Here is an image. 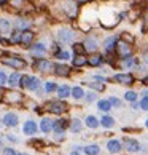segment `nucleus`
Masks as SVG:
<instances>
[{
  "label": "nucleus",
  "mask_w": 148,
  "mask_h": 155,
  "mask_svg": "<svg viewBox=\"0 0 148 155\" xmlns=\"http://www.w3.org/2000/svg\"><path fill=\"white\" fill-rule=\"evenodd\" d=\"M77 38V32L72 29V27H59L56 31V40L61 45H72Z\"/></svg>",
  "instance_id": "obj_1"
},
{
  "label": "nucleus",
  "mask_w": 148,
  "mask_h": 155,
  "mask_svg": "<svg viewBox=\"0 0 148 155\" xmlns=\"http://www.w3.org/2000/svg\"><path fill=\"white\" fill-rule=\"evenodd\" d=\"M0 62L3 66H8L14 71H21V69H26L27 67V61L24 58H21L18 54H10V56H3L0 58Z\"/></svg>",
  "instance_id": "obj_2"
},
{
  "label": "nucleus",
  "mask_w": 148,
  "mask_h": 155,
  "mask_svg": "<svg viewBox=\"0 0 148 155\" xmlns=\"http://www.w3.org/2000/svg\"><path fill=\"white\" fill-rule=\"evenodd\" d=\"M69 110V104L65 102V99H53L46 104V112L53 114V115H62Z\"/></svg>",
  "instance_id": "obj_3"
},
{
  "label": "nucleus",
  "mask_w": 148,
  "mask_h": 155,
  "mask_svg": "<svg viewBox=\"0 0 148 155\" xmlns=\"http://www.w3.org/2000/svg\"><path fill=\"white\" fill-rule=\"evenodd\" d=\"M61 3V11L65 18L75 19L78 16V3H75L73 0H59Z\"/></svg>",
  "instance_id": "obj_4"
},
{
  "label": "nucleus",
  "mask_w": 148,
  "mask_h": 155,
  "mask_svg": "<svg viewBox=\"0 0 148 155\" xmlns=\"http://www.w3.org/2000/svg\"><path fill=\"white\" fill-rule=\"evenodd\" d=\"M32 67L40 74H49V72H53V69H54V62L46 59V58H38V59H33Z\"/></svg>",
  "instance_id": "obj_5"
},
{
  "label": "nucleus",
  "mask_w": 148,
  "mask_h": 155,
  "mask_svg": "<svg viewBox=\"0 0 148 155\" xmlns=\"http://www.w3.org/2000/svg\"><path fill=\"white\" fill-rule=\"evenodd\" d=\"M112 82H115L118 85L132 87L135 83V77H134V74H131V72H119V74H115V75L112 77Z\"/></svg>",
  "instance_id": "obj_6"
},
{
  "label": "nucleus",
  "mask_w": 148,
  "mask_h": 155,
  "mask_svg": "<svg viewBox=\"0 0 148 155\" xmlns=\"http://www.w3.org/2000/svg\"><path fill=\"white\" fill-rule=\"evenodd\" d=\"M115 54L118 56L119 59H124L128 56H132V48H131V43L124 42V40L119 38L118 43H116V48H115Z\"/></svg>",
  "instance_id": "obj_7"
},
{
  "label": "nucleus",
  "mask_w": 148,
  "mask_h": 155,
  "mask_svg": "<svg viewBox=\"0 0 148 155\" xmlns=\"http://www.w3.org/2000/svg\"><path fill=\"white\" fill-rule=\"evenodd\" d=\"M29 51L32 54L33 59H38V58H43L45 54L48 53V47L45 42H37V43H32L29 47Z\"/></svg>",
  "instance_id": "obj_8"
},
{
  "label": "nucleus",
  "mask_w": 148,
  "mask_h": 155,
  "mask_svg": "<svg viewBox=\"0 0 148 155\" xmlns=\"http://www.w3.org/2000/svg\"><path fill=\"white\" fill-rule=\"evenodd\" d=\"M83 45H84V48H86V53H97V50L100 47L99 38L96 35H93V34L86 35V38L83 40Z\"/></svg>",
  "instance_id": "obj_9"
},
{
  "label": "nucleus",
  "mask_w": 148,
  "mask_h": 155,
  "mask_svg": "<svg viewBox=\"0 0 148 155\" xmlns=\"http://www.w3.org/2000/svg\"><path fill=\"white\" fill-rule=\"evenodd\" d=\"M35 37H37L35 31H32V29L22 31V32H21V45L29 50L30 45H32V43H35Z\"/></svg>",
  "instance_id": "obj_10"
},
{
  "label": "nucleus",
  "mask_w": 148,
  "mask_h": 155,
  "mask_svg": "<svg viewBox=\"0 0 148 155\" xmlns=\"http://www.w3.org/2000/svg\"><path fill=\"white\" fill-rule=\"evenodd\" d=\"M123 147H126V150L131 152V153H137V152L142 150V144L137 139H134V137H124L123 139Z\"/></svg>",
  "instance_id": "obj_11"
},
{
  "label": "nucleus",
  "mask_w": 148,
  "mask_h": 155,
  "mask_svg": "<svg viewBox=\"0 0 148 155\" xmlns=\"http://www.w3.org/2000/svg\"><path fill=\"white\" fill-rule=\"evenodd\" d=\"M2 99L5 102H8V104H18V102H22L24 101V94L19 93V91H7L3 96H2Z\"/></svg>",
  "instance_id": "obj_12"
},
{
  "label": "nucleus",
  "mask_w": 148,
  "mask_h": 155,
  "mask_svg": "<svg viewBox=\"0 0 148 155\" xmlns=\"http://www.w3.org/2000/svg\"><path fill=\"white\" fill-rule=\"evenodd\" d=\"M53 74L56 77H70L72 74V67L64 64V62H56L54 69H53Z\"/></svg>",
  "instance_id": "obj_13"
},
{
  "label": "nucleus",
  "mask_w": 148,
  "mask_h": 155,
  "mask_svg": "<svg viewBox=\"0 0 148 155\" xmlns=\"http://www.w3.org/2000/svg\"><path fill=\"white\" fill-rule=\"evenodd\" d=\"M118 40H119V37H118V35H109V37H107V38L104 40L102 47H104V50H105V53H107V54L115 53V48H116Z\"/></svg>",
  "instance_id": "obj_14"
},
{
  "label": "nucleus",
  "mask_w": 148,
  "mask_h": 155,
  "mask_svg": "<svg viewBox=\"0 0 148 155\" xmlns=\"http://www.w3.org/2000/svg\"><path fill=\"white\" fill-rule=\"evenodd\" d=\"M2 123H3V126H8V128H14V126H18V125H19L18 114L7 112V114L3 115V118H2Z\"/></svg>",
  "instance_id": "obj_15"
},
{
  "label": "nucleus",
  "mask_w": 148,
  "mask_h": 155,
  "mask_svg": "<svg viewBox=\"0 0 148 155\" xmlns=\"http://www.w3.org/2000/svg\"><path fill=\"white\" fill-rule=\"evenodd\" d=\"M38 130L40 128H38L35 120H26L24 125H22V133H24L26 136H35Z\"/></svg>",
  "instance_id": "obj_16"
},
{
  "label": "nucleus",
  "mask_w": 148,
  "mask_h": 155,
  "mask_svg": "<svg viewBox=\"0 0 148 155\" xmlns=\"http://www.w3.org/2000/svg\"><path fill=\"white\" fill-rule=\"evenodd\" d=\"M105 62V56L100 53H91L88 56V66L89 67H100Z\"/></svg>",
  "instance_id": "obj_17"
},
{
  "label": "nucleus",
  "mask_w": 148,
  "mask_h": 155,
  "mask_svg": "<svg viewBox=\"0 0 148 155\" xmlns=\"http://www.w3.org/2000/svg\"><path fill=\"white\" fill-rule=\"evenodd\" d=\"M53 123H54V120H51L48 117H43L38 123V128L42 130L45 134H49V133H53Z\"/></svg>",
  "instance_id": "obj_18"
},
{
  "label": "nucleus",
  "mask_w": 148,
  "mask_h": 155,
  "mask_svg": "<svg viewBox=\"0 0 148 155\" xmlns=\"http://www.w3.org/2000/svg\"><path fill=\"white\" fill-rule=\"evenodd\" d=\"M107 150L110 153H119L123 150V142L118 139H109L107 141Z\"/></svg>",
  "instance_id": "obj_19"
},
{
  "label": "nucleus",
  "mask_w": 148,
  "mask_h": 155,
  "mask_svg": "<svg viewBox=\"0 0 148 155\" xmlns=\"http://www.w3.org/2000/svg\"><path fill=\"white\" fill-rule=\"evenodd\" d=\"M84 66H88V56H86V54H73L72 67L81 69V67H84Z\"/></svg>",
  "instance_id": "obj_20"
},
{
  "label": "nucleus",
  "mask_w": 148,
  "mask_h": 155,
  "mask_svg": "<svg viewBox=\"0 0 148 155\" xmlns=\"http://www.w3.org/2000/svg\"><path fill=\"white\" fill-rule=\"evenodd\" d=\"M56 93H58L59 99H67V97L72 94V88L69 87V85H59L58 90H56Z\"/></svg>",
  "instance_id": "obj_21"
},
{
  "label": "nucleus",
  "mask_w": 148,
  "mask_h": 155,
  "mask_svg": "<svg viewBox=\"0 0 148 155\" xmlns=\"http://www.w3.org/2000/svg\"><path fill=\"white\" fill-rule=\"evenodd\" d=\"M13 22L7 18H0V34H10L13 31Z\"/></svg>",
  "instance_id": "obj_22"
},
{
  "label": "nucleus",
  "mask_w": 148,
  "mask_h": 155,
  "mask_svg": "<svg viewBox=\"0 0 148 155\" xmlns=\"http://www.w3.org/2000/svg\"><path fill=\"white\" fill-rule=\"evenodd\" d=\"M10 7L14 11H24L26 5H29V0H10Z\"/></svg>",
  "instance_id": "obj_23"
},
{
  "label": "nucleus",
  "mask_w": 148,
  "mask_h": 155,
  "mask_svg": "<svg viewBox=\"0 0 148 155\" xmlns=\"http://www.w3.org/2000/svg\"><path fill=\"white\" fill-rule=\"evenodd\" d=\"M30 24H32V22L27 18H18L16 22L13 24V27H14V29H19V31H26V29H30Z\"/></svg>",
  "instance_id": "obj_24"
},
{
  "label": "nucleus",
  "mask_w": 148,
  "mask_h": 155,
  "mask_svg": "<svg viewBox=\"0 0 148 155\" xmlns=\"http://www.w3.org/2000/svg\"><path fill=\"white\" fill-rule=\"evenodd\" d=\"M84 125H86L89 130H96V128L100 126V122H99V118L96 115H86V118H84Z\"/></svg>",
  "instance_id": "obj_25"
},
{
  "label": "nucleus",
  "mask_w": 148,
  "mask_h": 155,
  "mask_svg": "<svg viewBox=\"0 0 148 155\" xmlns=\"http://www.w3.org/2000/svg\"><path fill=\"white\" fill-rule=\"evenodd\" d=\"M69 128H70L72 133H75V134L81 133V130H83V123H81V120H80V118H72V120H70Z\"/></svg>",
  "instance_id": "obj_26"
},
{
  "label": "nucleus",
  "mask_w": 148,
  "mask_h": 155,
  "mask_svg": "<svg viewBox=\"0 0 148 155\" xmlns=\"http://www.w3.org/2000/svg\"><path fill=\"white\" fill-rule=\"evenodd\" d=\"M99 122H100V126H104V128H107V130L115 126V118H113L112 115H109V114H105V115L102 117Z\"/></svg>",
  "instance_id": "obj_27"
},
{
  "label": "nucleus",
  "mask_w": 148,
  "mask_h": 155,
  "mask_svg": "<svg viewBox=\"0 0 148 155\" xmlns=\"http://www.w3.org/2000/svg\"><path fill=\"white\" fill-rule=\"evenodd\" d=\"M83 152L86 155H99L100 153V146L99 144H88L83 147Z\"/></svg>",
  "instance_id": "obj_28"
},
{
  "label": "nucleus",
  "mask_w": 148,
  "mask_h": 155,
  "mask_svg": "<svg viewBox=\"0 0 148 155\" xmlns=\"http://www.w3.org/2000/svg\"><path fill=\"white\" fill-rule=\"evenodd\" d=\"M42 88V80H40L38 77H35V75H32L30 77V83H29V91H33V93H37V91Z\"/></svg>",
  "instance_id": "obj_29"
},
{
  "label": "nucleus",
  "mask_w": 148,
  "mask_h": 155,
  "mask_svg": "<svg viewBox=\"0 0 148 155\" xmlns=\"http://www.w3.org/2000/svg\"><path fill=\"white\" fill-rule=\"evenodd\" d=\"M97 109L100 112H104V114H109L112 110V104H110V101L109 99H99L97 101Z\"/></svg>",
  "instance_id": "obj_30"
},
{
  "label": "nucleus",
  "mask_w": 148,
  "mask_h": 155,
  "mask_svg": "<svg viewBox=\"0 0 148 155\" xmlns=\"http://www.w3.org/2000/svg\"><path fill=\"white\" fill-rule=\"evenodd\" d=\"M19 77H21V74L18 71H14V72H11L10 75H8V80H7V83L10 85L11 88H14V87H18V83H19Z\"/></svg>",
  "instance_id": "obj_31"
},
{
  "label": "nucleus",
  "mask_w": 148,
  "mask_h": 155,
  "mask_svg": "<svg viewBox=\"0 0 148 155\" xmlns=\"http://www.w3.org/2000/svg\"><path fill=\"white\" fill-rule=\"evenodd\" d=\"M21 32L22 31H19V29H13L10 32V42H11V45H21Z\"/></svg>",
  "instance_id": "obj_32"
},
{
  "label": "nucleus",
  "mask_w": 148,
  "mask_h": 155,
  "mask_svg": "<svg viewBox=\"0 0 148 155\" xmlns=\"http://www.w3.org/2000/svg\"><path fill=\"white\" fill-rule=\"evenodd\" d=\"M123 97H124V101H128V102H135V101H139V93L134 90H128V91H124Z\"/></svg>",
  "instance_id": "obj_33"
},
{
  "label": "nucleus",
  "mask_w": 148,
  "mask_h": 155,
  "mask_svg": "<svg viewBox=\"0 0 148 155\" xmlns=\"http://www.w3.org/2000/svg\"><path fill=\"white\" fill-rule=\"evenodd\" d=\"M72 50H73V54H86V48H84L83 42H73Z\"/></svg>",
  "instance_id": "obj_34"
},
{
  "label": "nucleus",
  "mask_w": 148,
  "mask_h": 155,
  "mask_svg": "<svg viewBox=\"0 0 148 155\" xmlns=\"http://www.w3.org/2000/svg\"><path fill=\"white\" fill-rule=\"evenodd\" d=\"M30 77H32V75H29V74H24V75H21V77H19L18 87H19L21 90H27V88H29V83H30Z\"/></svg>",
  "instance_id": "obj_35"
},
{
  "label": "nucleus",
  "mask_w": 148,
  "mask_h": 155,
  "mask_svg": "<svg viewBox=\"0 0 148 155\" xmlns=\"http://www.w3.org/2000/svg\"><path fill=\"white\" fill-rule=\"evenodd\" d=\"M58 87H59V85H56V82H45V83H43V90H45V93H46V94L56 93Z\"/></svg>",
  "instance_id": "obj_36"
},
{
  "label": "nucleus",
  "mask_w": 148,
  "mask_h": 155,
  "mask_svg": "<svg viewBox=\"0 0 148 155\" xmlns=\"http://www.w3.org/2000/svg\"><path fill=\"white\" fill-rule=\"evenodd\" d=\"M70 96H72L75 101H80V99H83V97H84V90H83L81 87H73Z\"/></svg>",
  "instance_id": "obj_37"
},
{
  "label": "nucleus",
  "mask_w": 148,
  "mask_h": 155,
  "mask_svg": "<svg viewBox=\"0 0 148 155\" xmlns=\"http://www.w3.org/2000/svg\"><path fill=\"white\" fill-rule=\"evenodd\" d=\"M54 58L56 59H59V61H69L70 59V53H69V51H67V50H58V51H56V53H54Z\"/></svg>",
  "instance_id": "obj_38"
},
{
  "label": "nucleus",
  "mask_w": 148,
  "mask_h": 155,
  "mask_svg": "<svg viewBox=\"0 0 148 155\" xmlns=\"http://www.w3.org/2000/svg\"><path fill=\"white\" fill-rule=\"evenodd\" d=\"M88 83V87L89 88H93L94 91H100V93H102V91H105V83H102V82H96V80H94V82H86Z\"/></svg>",
  "instance_id": "obj_39"
},
{
  "label": "nucleus",
  "mask_w": 148,
  "mask_h": 155,
  "mask_svg": "<svg viewBox=\"0 0 148 155\" xmlns=\"http://www.w3.org/2000/svg\"><path fill=\"white\" fill-rule=\"evenodd\" d=\"M109 101H110L112 107H115V109H121V106H123V101L119 99V97H116V96H110Z\"/></svg>",
  "instance_id": "obj_40"
},
{
  "label": "nucleus",
  "mask_w": 148,
  "mask_h": 155,
  "mask_svg": "<svg viewBox=\"0 0 148 155\" xmlns=\"http://www.w3.org/2000/svg\"><path fill=\"white\" fill-rule=\"evenodd\" d=\"M84 101H86L88 104H91V102L97 101V94H96L94 91H88V93H84Z\"/></svg>",
  "instance_id": "obj_41"
},
{
  "label": "nucleus",
  "mask_w": 148,
  "mask_h": 155,
  "mask_svg": "<svg viewBox=\"0 0 148 155\" xmlns=\"http://www.w3.org/2000/svg\"><path fill=\"white\" fill-rule=\"evenodd\" d=\"M121 40H124V42H128V43H135V37L132 35V34H129V32H123L121 34Z\"/></svg>",
  "instance_id": "obj_42"
},
{
  "label": "nucleus",
  "mask_w": 148,
  "mask_h": 155,
  "mask_svg": "<svg viewBox=\"0 0 148 155\" xmlns=\"http://www.w3.org/2000/svg\"><path fill=\"white\" fill-rule=\"evenodd\" d=\"M139 106H140V110L148 112V97H142L139 101Z\"/></svg>",
  "instance_id": "obj_43"
},
{
  "label": "nucleus",
  "mask_w": 148,
  "mask_h": 155,
  "mask_svg": "<svg viewBox=\"0 0 148 155\" xmlns=\"http://www.w3.org/2000/svg\"><path fill=\"white\" fill-rule=\"evenodd\" d=\"M2 155H18V152H16L13 147H3Z\"/></svg>",
  "instance_id": "obj_44"
},
{
  "label": "nucleus",
  "mask_w": 148,
  "mask_h": 155,
  "mask_svg": "<svg viewBox=\"0 0 148 155\" xmlns=\"http://www.w3.org/2000/svg\"><path fill=\"white\" fill-rule=\"evenodd\" d=\"M7 80H8V75H7V74H5L3 71H0V87L7 85Z\"/></svg>",
  "instance_id": "obj_45"
},
{
  "label": "nucleus",
  "mask_w": 148,
  "mask_h": 155,
  "mask_svg": "<svg viewBox=\"0 0 148 155\" xmlns=\"http://www.w3.org/2000/svg\"><path fill=\"white\" fill-rule=\"evenodd\" d=\"M0 45H2V47H10L11 42H10V38H3V37H0Z\"/></svg>",
  "instance_id": "obj_46"
},
{
  "label": "nucleus",
  "mask_w": 148,
  "mask_h": 155,
  "mask_svg": "<svg viewBox=\"0 0 148 155\" xmlns=\"http://www.w3.org/2000/svg\"><path fill=\"white\" fill-rule=\"evenodd\" d=\"M148 29V10L143 13V31Z\"/></svg>",
  "instance_id": "obj_47"
},
{
  "label": "nucleus",
  "mask_w": 148,
  "mask_h": 155,
  "mask_svg": "<svg viewBox=\"0 0 148 155\" xmlns=\"http://www.w3.org/2000/svg\"><path fill=\"white\" fill-rule=\"evenodd\" d=\"M5 137H7V139H8L10 142H14V144H16V142H19V139H18V137H16L14 134H7Z\"/></svg>",
  "instance_id": "obj_48"
},
{
  "label": "nucleus",
  "mask_w": 148,
  "mask_h": 155,
  "mask_svg": "<svg viewBox=\"0 0 148 155\" xmlns=\"http://www.w3.org/2000/svg\"><path fill=\"white\" fill-rule=\"evenodd\" d=\"M140 82H142V85H143L145 88H148V74H146L145 77H142V80H140Z\"/></svg>",
  "instance_id": "obj_49"
},
{
  "label": "nucleus",
  "mask_w": 148,
  "mask_h": 155,
  "mask_svg": "<svg viewBox=\"0 0 148 155\" xmlns=\"http://www.w3.org/2000/svg\"><path fill=\"white\" fill-rule=\"evenodd\" d=\"M131 107L134 109V110H139L140 106H139V101H135V102H131Z\"/></svg>",
  "instance_id": "obj_50"
},
{
  "label": "nucleus",
  "mask_w": 148,
  "mask_h": 155,
  "mask_svg": "<svg viewBox=\"0 0 148 155\" xmlns=\"http://www.w3.org/2000/svg\"><path fill=\"white\" fill-rule=\"evenodd\" d=\"M75 3H78V5H84V3H88L89 0H73Z\"/></svg>",
  "instance_id": "obj_51"
},
{
  "label": "nucleus",
  "mask_w": 148,
  "mask_h": 155,
  "mask_svg": "<svg viewBox=\"0 0 148 155\" xmlns=\"http://www.w3.org/2000/svg\"><path fill=\"white\" fill-rule=\"evenodd\" d=\"M10 3V0H0V7H7Z\"/></svg>",
  "instance_id": "obj_52"
},
{
  "label": "nucleus",
  "mask_w": 148,
  "mask_h": 155,
  "mask_svg": "<svg viewBox=\"0 0 148 155\" xmlns=\"http://www.w3.org/2000/svg\"><path fill=\"white\" fill-rule=\"evenodd\" d=\"M140 94H142V97H148V88H145V90L142 91Z\"/></svg>",
  "instance_id": "obj_53"
},
{
  "label": "nucleus",
  "mask_w": 148,
  "mask_h": 155,
  "mask_svg": "<svg viewBox=\"0 0 148 155\" xmlns=\"http://www.w3.org/2000/svg\"><path fill=\"white\" fill-rule=\"evenodd\" d=\"M145 126H146V128H148V118L145 120Z\"/></svg>",
  "instance_id": "obj_54"
},
{
  "label": "nucleus",
  "mask_w": 148,
  "mask_h": 155,
  "mask_svg": "<svg viewBox=\"0 0 148 155\" xmlns=\"http://www.w3.org/2000/svg\"><path fill=\"white\" fill-rule=\"evenodd\" d=\"M72 155H80V153H78V152H75V150H73V152H72Z\"/></svg>",
  "instance_id": "obj_55"
},
{
  "label": "nucleus",
  "mask_w": 148,
  "mask_h": 155,
  "mask_svg": "<svg viewBox=\"0 0 148 155\" xmlns=\"http://www.w3.org/2000/svg\"><path fill=\"white\" fill-rule=\"evenodd\" d=\"M18 155H29V153H24V152H21V153H18Z\"/></svg>",
  "instance_id": "obj_56"
},
{
  "label": "nucleus",
  "mask_w": 148,
  "mask_h": 155,
  "mask_svg": "<svg viewBox=\"0 0 148 155\" xmlns=\"http://www.w3.org/2000/svg\"><path fill=\"white\" fill-rule=\"evenodd\" d=\"M0 96H2V93H0Z\"/></svg>",
  "instance_id": "obj_57"
},
{
  "label": "nucleus",
  "mask_w": 148,
  "mask_h": 155,
  "mask_svg": "<svg viewBox=\"0 0 148 155\" xmlns=\"http://www.w3.org/2000/svg\"><path fill=\"white\" fill-rule=\"evenodd\" d=\"M0 37H2V35H0Z\"/></svg>",
  "instance_id": "obj_58"
}]
</instances>
